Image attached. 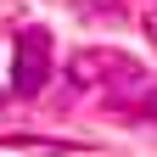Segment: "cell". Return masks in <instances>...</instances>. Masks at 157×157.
<instances>
[{"label": "cell", "mask_w": 157, "mask_h": 157, "mask_svg": "<svg viewBox=\"0 0 157 157\" xmlns=\"http://www.w3.org/2000/svg\"><path fill=\"white\" fill-rule=\"evenodd\" d=\"M51 84V34L45 28H17L11 39V95H39Z\"/></svg>", "instance_id": "obj_2"}, {"label": "cell", "mask_w": 157, "mask_h": 157, "mask_svg": "<svg viewBox=\"0 0 157 157\" xmlns=\"http://www.w3.org/2000/svg\"><path fill=\"white\" fill-rule=\"evenodd\" d=\"M0 146H11V151H28V157H67V151H73L67 140H39V135H6Z\"/></svg>", "instance_id": "obj_3"}, {"label": "cell", "mask_w": 157, "mask_h": 157, "mask_svg": "<svg viewBox=\"0 0 157 157\" xmlns=\"http://www.w3.org/2000/svg\"><path fill=\"white\" fill-rule=\"evenodd\" d=\"M67 78H73L78 90H101V84L135 90V95L151 90V73L140 62H129V56H118V51H78L73 62H67Z\"/></svg>", "instance_id": "obj_1"}, {"label": "cell", "mask_w": 157, "mask_h": 157, "mask_svg": "<svg viewBox=\"0 0 157 157\" xmlns=\"http://www.w3.org/2000/svg\"><path fill=\"white\" fill-rule=\"evenodd\" d=\"M140 28L151 34V45H157V0H151V6H146V17H140Z\"/></svg>", "instance_id": "obj_4"}, {"label": "cell", "mask_w": 157, "mask_h": 157, "mask_svg": "<svg viewBox=\"0 0 157 157\" xmlns=\"http://www.w3.org/2000/svg\"><path fill=\"white\" fill-rule=\"evenodd\" d=\"M0 101H6V90H0Z\"/></svg>", "instance_id": "obj_5"}]
</instances>
